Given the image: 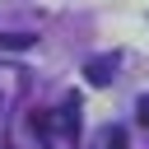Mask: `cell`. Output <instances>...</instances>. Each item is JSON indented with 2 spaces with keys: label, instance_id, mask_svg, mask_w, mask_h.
<instances>
[{
  "label": "cell",
  "instance_id": "1",
  "mask_svg": "<svg viewBox=\"0 0 149 149\" xmlns=\"http://www.w3.org/2000/svg\"><path fill=\"white\" fill-rule=\"evenodd\" d=\"M84 74H88L93 88H107V84L116 79V56H93V61L84 65Z\"/></svg>",
  "mask_w": 149,
  "mask_h": 149
},
{
  "label": "cell",
  "instance_id": "2",
  "mask_svg": "<svg viewBox=\"0 0 149 149\" xmlns=\"http://www.w3.org/2000/svg\"><path fill=\"white\" fill-rule=\"evenodd\" d=\"M37 37L33 33H0V51H28Z\"/></svg>",
  "mask_w": 149,
  "mask_h": 149
},
{
  "label": "cell",
  "instance_id": "3",
  "mask_svg": "<svg viewBox=\"0 0 149 149\" xmlns=\"http://www.w3.org/2000/svg\"><path fill=\"white\" fill-rule=\"evenodd\" d=\"M102 149H126V130L121 126H107L102 130Z\"/></svg>",
  "mask_w": 149,
  "mask_h": 149
},
{
  "label": "cell",
  "instance_id": "4",
  "mask_svg": "<svg viewBox=\"0 0 149 149\" xmlns=\"http://www.w3.org/2000/svg\"><path fill=\"white\" fill-rule=\"evenodd\" d=\"M135 121H140V126H149V93L140 98V107H135Z\"/></svg>",
  "mask_w": 149,
  "mask_h": 149
}]
</instances>
